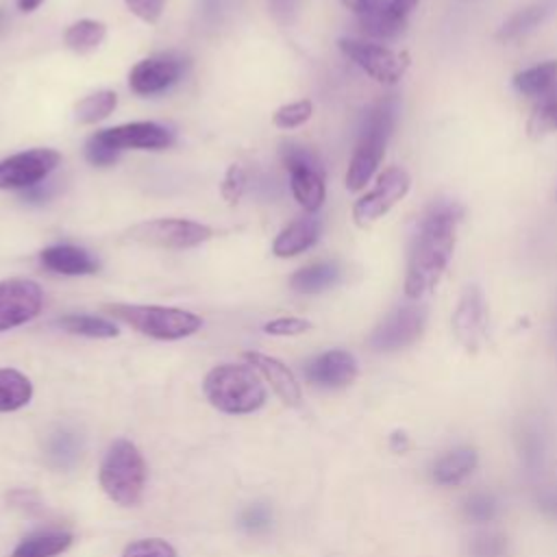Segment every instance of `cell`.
I'll list each match as a JSON object with an SVG mask.
<instances>
[{
    "label": "cell",
    "mask_w": 557,
    "mask_h": 557,
    "mask_svg": "<svg viewBox=\"0 0 557 557\" xmlns=\"http://www.w3.org/2000/svg\"><path fill=\"white\" fill-rule=\"evenodd\" d=\"M463 215L466 209L448 198L433 200L420 215L405 272V296L409 300H420L437 287L453 259Z\"/></svg>",
    "instance_id": "cell-1"
},
{
    "label": "cell",
    "mask_w": 557,
    "mask_h": 557,
    "mask_svg": "<svg viewBox=\"0 0 557 557\" xmlns=\"http://www.w3.org/2000/svg\"><path fill=\"white\" fill-rule=\"evenodd\" d=\"M396 120H398L396 96H385L368 109L359 131V139L355 144V150L348 163V172H346L348 191L363 189L370 183V178L376 174L385 157L387 141L394 133Z\"/></svg>",
    "instance_id": "cell-2"
},
{
    "label": "cell",
    "mask_w": 557,
    "mask_h": 557,
    "mask_svg": "<svg viewBox=\"0 0 557 557\" xmlns=\"http://www.w3.org/2000/svg\"><path fill=\"white\" fill-rule=\"evenodd\" d=\"M207 400L222 413L244 416L263 407L265 385L248 363H222L207 372L202 381Z\"/></svg>",
    "instance_id": "cell-3"
},
{
    "label": "cell",
    "mask_w": 557,
    "mask_h": 557,
    "mask_svg": "<svg viewBox=\"0 0 557 557\" xmlns=\"http://www.w3.org/2000/svg\"><path fill=\"white\" fill-rule=\"evenodd\" d=\"M148 479V466L139 448L131 440H115L98 470V481L102 492L122 507H133L141 500Z\"/></svg>",
    "instance_id": "cell-4"
},
{
    "label": "cell",
    "mask_w": 557,
    "mask_h": 557,
    "mask_svg": "<svg viewBox=\"0 0 557 557\" xmlns=\"http://www.w3.org/2000/svg\"><path fill=\"white\" fill-rule=\"evenodd\" d=\"M111 318L128 324L141 335H148L152 339H183L194 335L202 320L200 315L176 309V307H159V305H126V302H113L102 307Z\"/></svg>",
    "instance_id": "cell-5"
},
{
    "label": "cell",
    "mask_w": 557,
    "mask_h": 557,
    "mask_svg": "<svg viewBox=\"0 0 557 557\" xmlns=\"http://www.w3.org/2000/svg\"><path fill=\"white\" fill-rule=\"evenodd\" d=\"M281 161L289 172V187L307 213H315L326 196L324 168L313 150L296 141L281 144Z\"/></svg>",
    "instance_id": "cell-6"
},
{
    "label": "cell",
    "mask_w": 557,
    "mask_h": 557,
    "mask_svg": "<svg viewBox=\"0 0 557 557\" xmlns=\"http://www.w3.org/2000/svg\"><path fill=\"white\" fill-rule=\"evenodd\" d=\"M124 237L128 242L150 246V248H165V250H183L194 248L213 237V228L194 220L185 218H154L139 224H133Z\"/></svg>",
    "instance_id": "cell-7"
},
{
    "label": "cell",
    "mask_w": 557,
    "mask_h": 557,
    "mask_svg": "<svg viewBox=\"0 0 557 557\" xmlns=\"http://www.w3.org/2000/svg\"><path fill=\"white\" fill-rule=\"evenodd\" d=\"M337 46L344 52V57H348L355 65H359L370 78H374L381 85H396L409 70V54L398 52L389 46L352 37H342Z\"/></svg>",
    "instance_id": "cell-8"
},
{
    "label": "cell",
    "mask_w": 557,
    "mask_h": 557,
    "mask_svg": "<svg viewBox=\"0 0 557 557\" xmlns=\"http://www.w3.org/2000/svg\"><path fill=\"white\" fill-rule=\"evenodd\" d=\"M426 326V307L420 302L400 305L389 311L368 337V346L376 352H396L416 344Z\"/></svg>",
    "instance_id": "cell-9"
},
{
    "label": "cell",
    "mask_w": 557,
    "mask_h": 557,
    "mask_svg": "<svg viewBox=\"0 0 557 557\" xmlns=\"http://www.w3.org/2000/svg\"><path fill=\"white\" fill-rule=\"evenodd\" d=\"M411 187V176L400 165H389L376 176V185L352 205V220L357 226H370L381 220L394 205H398Z\"/></svg>",
    "instance_id": "cell-10"
},
{
    "label": "cell",
    "mask_w": 557,
    "mask_h": 557,
    "mask_svg": "<svg viewBox=\"0 0 557 557\" xmlns=\"http://www.w3.org/2000/svg\"><path fill=\"white\" fill-rule=\"evenodd\" d=\"M490 311L487 300L479 285H466L450 318L455 339L468 350L476 352L487 337Z\"/></svg>",
    "instance_id": "cell-11"
},
{
    "label": "cell",
    "mask_w": 557,
    "mask_h": 557,
    "mask_svg": "<svg viewBox=\"0 0 557 557\" xmlns=\"http://www.w3.org/2000/svg\"><path fill=\"white\" fill-rule=\"evenodd\" d=\"M61 163L52 148H30L0 161V189H30L48 178Z\"/></svg>",
    "instance_id": "cell-12"
},
{
    "label": "cell",
    "mask_w": 557,
    "mask_h": 557,
    "mask_svg": "<svg viewBox=\"0 0 557 557\" xmlns=\"http://www.w3.org/2000/svg\"><path fill=\"white\" fill-rule=\"evenodd\" d=\"M189 61L176 52H159L137 61L128 72V87L137 96H154L176 85Z\"/></svg>",
    "instance_id": "cell-13"
},
{
    "label": "cell",
    "mask_w": 557,
    "mask_h": 557,
    "mask_svg": "<svg viewBox=\"0 0 557 557\" xmlns=\"http://www.w3.org/2000/svg\"><path fill=\"white\" fill-rule=\"evenodd\" d=\"M41 307L44 292L35 281L22 276L0 281V333L30 322Z\"/></svg>",
    "instance_id": "cell-14"
},
{
    "label": "cell",
    "mask_w": 557,
    "mask_h": 557,
    "mask_svg": "<svg viewBox=\"0 0 557 557\" xmlns=\"http://www.w3.org/2000/svg\"><path fill=\"white\" fill-rule=\"evenodd\" d=\"M96 135L113 150H165L174 144V135L170 128L150 122V120H139V122H126L117 124L111 128L96 131Z\"/></svg>",
    "instance_id": "cell-15"
},
{
    "label": "cell",
    "mask_w": 557,
    "mask_h": 557,
    "mask_svg": "<svg viewBox=\"0 0 557 557\" xmlns=\"http://www.w3.org/2000/svg\"><path fill=\"white\" fill-rule=\"evenodd\" d=\"M359 374L357 359L342 348H331L305 363V379L322 389H342Z\"/></svg>",
    "instance_id": "cell-16"
},
{
    "label": "cell",
    "mask_w": 557,
    "mask_h": 557,
    "mask_svg": "<svg viewBox=\"0 0 557 557\" xmlns=\"http://www.w3.org/2000/svg\"><path fill=\"white\" fill-rule=\"evenodd\" d=\"M244 359L248 361V366H252L274 389V394L289 407H298L302 400V392H300V383L296 381L294 372L278 361L276 357L257 352V350H246Z\"/></svg>",
    "instance_id": "cell-17"
},
{
    "label": "cell",
    "mask_w": 557,
    "mask_h": 557,
    "mask_svg": "<svg viewBox=\"0 0 557 557\" xmlns=\"http://www.w3.org/2000/svg\"><path fill=\"white\" fill-rule=\"evenodd\" d=\"M39 261L48 272L63 276H85L96 274L100 263L85 248L72 244H54L39 252Z\"/></svg>",
    "instance_id": "cell-18"
},
{
    "label": "cell",
    "mask_w": 557,
    "mask_h": 557,
    "mask_svg": "<svg viewBox=\"0 0 557 557\" xmlns=\"http://www.w3.org/2000/svg\"><path fill=\"white\" fill-rule=\"evenodd\" d=\"M479 466V453L472 446H455L435 459L431 479L440 487H455L463 483Z\"/></svg>",
    "instance_id": "cell-19"
},
{
    "label": "cell",
    "mask_w": 557,
    "mask_h": 557,
    "mask_svg": "<svg viewBox=\"0 0 557 557\" xmlns=\"http://www.w3.org/2000/svg\"><path fill=\"white\" fill-rule=\"evenodd\" d=\"M318 237H320V220L313 213L300 215L278 231V235L272 242V255L281 259L296 257L309 250L318 242Z\"/></svg>",
    "instance_id": "cell-20"
},
{
    "label": "cell",
    "mask_w": 557,
    "mask_h": 557,
    "mask_svg": "<svg viewBox=\"0 0 557 557\" xmlns=\"http://www.w3.org/2000/svg\"><path fill=\"white\" fill-rule=\"evenodd\" d=\"M553 13H557V0H535L527 7H522L520 11H516L509 20L503 22V26L498 28L496 37L500 41H511L518 39L522 35H527L529 30L537 28L542 22H546Z\"/></svg>",
    "instance_id": "cell-21"
},
{
    "label": "cell",
    "mask_w": 557,
    "mask_h": 557,
    "mask_svg": "<svg viewBox=\"0 0 557 557\" xmlns=\"http://www.w3.org/2000/svg\"><path fill=\"white\" fill-rule=\"evenodd\" d=\"M342 268L335 261H315L296 270L289 278V287L298 294H320L337 285Z\"/></svg>",
    "instance_id": "cell-22"
},
{
    "label": "cell",
    "mask_w": 557,
    "mask_h": 557,
    "mask_svg": "<svg viewBox=\"0 0 557 557\" xmlns=\"http://www.w3.org/2000/svg\"><path fill=\"white\" fill-rule=\"evenodd\" d=\"M44 455L52 468L67 470L76 466V461L83 455V437L74 429L59 426L46 437Z\"/></svg>",
    "instance_id": "cell-23"
},
{
    "label": "cell",
    "mask_w": 557,
    "mask_h": 557,
    "mask_svg": "<svg viewBox=\"0 0 557 557\" xmlns=\"http://www.w3.org/2000/svg\"><path fill=\"white\" fill-rule=\"evenodd\" d=\"M557 85V61H542L513 76V89L529 98H542Z\"/></svg>",
    "instance_id": "cell-24"
},
{
    "label": "cell",
    "mask_w": 557,
    "mask_h": 557,
    "mask_svg": "<svg viewBox=\"0 0 557 557\" xmlns=\"http://www.w3.org/2000/svg\"><path fill=\"white\" fill-rule=\"evenodd\" d=\"M72 544V533L67 531H35L26 535L11 553V557H52L67 550Z\"/></svg>",
    "instance_id": "cell-25"
},
{
    "label": "cell",
    "mask_w": 557,
    "mask_h": 557,
    "mask_svg": "<svg viewBox=\"0 0 557 557\" xmlns=\"http://www.w3.org/2000/svg\"><path fill=\"white\" fill-rule=\"evenodd\" d=\"M33 398V383L15 368H0V413L26 407Z\"/></svg>",
    "instance_id": "cell-26"
},
{
    "label": "cell",
    "mask_w": 557,
    "mask_h": 557,
    "mask_svg": "<svg viewBox=\"0 0 557 557\" xmlns=\"http://www.w3.org/2000/svg\"><path fill=\"white\" fill-rule=\"evenodd\" d=\"M107 37V24L100 22V20H91V17H85V20H78L74 24H70L63 33V44L78 52V54H85V52H91L96 50Z\"/></svg>",
    "instance_id": "cell-27"
},
{
    "label": "cell",
    "mask_w": 557,
    "mask_h": 557,
    "mask_svg": "<svg viewBox=\"0 0 557 557\" xmlns=\"http://www.w3.org/2000/svg\"><path fill=\"white\" fill-rule=\"evenodd\" d=\"M59 329L72 333V335H83V337H94V339H109L120 333V329L98 315L89 313H67L57 320Z\"/></svg>",
    "instance_id": "cell-28"
},
{
    "label": "cell",
    "mask_w": 557,
    "mask_h": 557,
    "mask_svg": "<svg viewBox=\"0 0 557 557\" xmlns=\"http://www.w3.org/2000/svg\"><path fill=\"white\" fill-rule=\"evenodd\" d=\"M557 131V85L546 96L537 98L527 120V133L531 139H542Z\"/></svg>",
    "instance_id": "cell-29"
},
{
    "label": "cell",
    "mask_w": 557,
    "mask_h": 557,
    "mask_svg": "<svg viewBox=\"0 0 557 557\" xmlns=\"http://www.w3.org/2000/svg\"><path fill=\"white\" fill-rule=\"evenodd\" d=\"M115 107H117L115 91L100 89V91H94L76 102L74 117L78 124H96V122L109 117Z\"/></svg>",
    "instance_id": "cell-30"
},
{
    "label": "cell",
    "mask_w": 557,
    "mask_h": 557,
    "mask_svg": "<svg viewBox=\"0 0 557 557\" xmlns=\"http://www.w3.org/2000/svg\"><path fill=\"white\" fill-rule=\"evenodd\" d=\"M461 513L472 524H490L500 513V500L494 492L479 490V492H472L466 496V500L461 505Z\"/></svg>",
    "instance_id": "cell-31"
},
{
    "label": "cell",
    "mask_w": 557,
    "mask_h": 557,
    "mask_svg": "<svg viewBox=\"0 0 557 557\" xmlns=\"http://www.w3.org/2000/svg\"><path fill=\"white\" fill-rule=\"evenodd\" d=\"M516 440H518V450L522 455L524 466L527 468L542 466L544 455H546V440H544V433L540 431V426L535 422H524L518 429Z\"/></svg>",
    "instance_id": "cell-32"
},
{
    "label": "cell",
    "mask_w": 557,
    "mask_h": 557,
    "mask_svg": "<svg viewBox=\"0 0 557 557\" xmlns=\"http://www.w3.org/2000/svg\"><path fill=\"white\" fill-rule=\"evenodd\" d=\"M468 557H511L509 537L494 529H481L468 542Z\"/></svg>",
    "instance_id": "cell-33"
},
{
    "label": "cell",
    "mask_w": 557,
    "mask_h": 557,
    "mask_svg": "<svg viewBox=\"0 0 557 557\" xmlns=\"http://www.w3.org/2000/svg\"><path fill=\"white\" fill-rule=\"evenodd\" d=\"M311 113H313V102L309 98H302V100L278 107L272 115V122H274V126L289 131V128L305 124L311 117Z\"/></svg>",
    "instance_id": "cell-34"
},
{
    "label": "cell",
    "mask_w": 557,
    "mask_h": 557,
    "mask_svg": "<svg viewBox=\"0 0 557 557\" xmlns=\"http://www.w3.org/2000/svg\"><path fill=\"white\" fill-rule=\"evenodd\" d=\"M122 557H176V550L170 542L161 537H144L131 542L124 548Z\"/></svg>",
    "instance_id": "cell-35"
},
{
    "label": "cell",
    "mask_w": 557,
    "mask_h": 557,
    "mask_svg": "<svg viewBox=\"0 0 557 557\" xmlns=\"http://www.w3.org/2000/svg\"><path fill=\"white\" fill-rule=\"evenodd\" d=\"M239 527H242L246 533H252V535H259V533L270 531V527H272V509H270L265 503L248 505V507L242 511V516H239Z\"/></svg>",
    "instance_id": "cell-36"
},
{
    "label": "cell",
    "mask_w": 557,
    "mask_h": 557,
    "mask_svg": "<svg viewBox=\"0 0 557 557\" xmlns=\"http://www.w3.org/2000/svg\"><path fill=\"white\" fill-rule=\"evenodd\" d=\"M244 187H246V172L239 163H233L228 165L224 178H222V185H220V194L222 198L228 202V205H237L242 194H244Z\"/></svg>",
    "instance_id": "cell-37"
},
{
    "label": "cell",
    "mask_w": 557,
    "mask_h": 557,
    "mask_svg": "<svg viewBox=\"0 0 557 557\" xmlns=\"http://www.w3.org/2000/svg\"><path fill=\"white\" fill-rule=\"evenodd\" d=\"M85 157L91 165H100V168H107V165H113L120 157L117 150L109 148L96 133L89 135V139L85 141Z\"/></svg>",
    "instance_id": "cell-38"
},
{
    "label": "cell",
    "mask_w": 557,
    "mask_h": 557,
    "mask_svg": "<svg viewBox=\"0 0 557 557\" xmlns=\"http://www.w3.org/2000/svg\"><path fill=\"white\" fill-rule=\"evenodd\" d=\"M313 324L305 318H296V315H283V318H276V320H270L263 324V331L268 335H300V333H307Z\"/></svg>",
    "instance_id": "cell-39"
},
{
    "label": "cell",
    "mask_w": 557,
    "mask_h": 557,
    "mask_svg": "<svg viewBox=\"0 0 557 557\" xmlns=\"http://www.w3.org/2000/svg\"><path fill=\"white\" fill-rule=\"evenodd\" d=\"M124 2H126L128 11L146 24L159 22L163 7H165V0H124Z\"/></svg>",
    "instance_id": "cell-40"
},
{
    "label": "cell",
    "mask_w": 557,
    "mask_h": 557,
    "mask_svg": "<svg viewBox=\"0 0 557 557\" xmlns=\"http://www.w3.org/2000/svg\"><path fill=\"white\" fill-rule=\"evenodd\" d=\"M418 2H420V0H385L387 11H389L396 20H400V22H405V24H407L411 11L418 7Z\"/></svg>",
    "instance_id": "cell-41"
},
{
    "label": "cell",
    "mask_w": 557,
    "mask_h": 557,
    "mask_svg": "<svg viewBox=\"0 0 557 557\" xmlns=\"http://www.w3.org/2000/svg\"><path fill=\"white\" fill-rule=\"evenodd\" d=\"M339 2H342L346 9H350V11L359 17V15H363L376 0H339Z\"/></svg>",
    "instance_id": "cell-42"
},
{
    "label": "cell",
    "mask_w": 557,
    "mask_h": 557,
    "mask_svg": "<svg viewBox=\"0 0 557 557\" xmlns=\"http://www.w3.org/2000/svg\"><path fill=\"white\" fill-rule=\"evenodd\" d=\"M41 2H44V0H17V7H20V11L30 13V11H35Z\"/></svg>",
    "instance_id": "cell-43"
},
{
    "label": "cell",
    "mask_w": 557,
    "mask_h": 557,
    "mask_svg": "<svg viewBox=\"0 0 557 557\" xmlns=\"http://www.w3.org/2000/svg\"><path fill=\"white\" fill-rule=\"evenodd\" d=\"M555 198H557V194H555Z\"/></svg>",
    "instance_id": "cell-44"
}]
</instances>
